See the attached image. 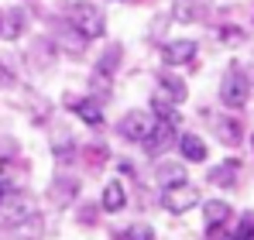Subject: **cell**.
I'll return each instance as SVG.
<instances>
[{
  "label": "cell",
  "mask_w": 254,
  "mask_h": 240,
  "mask_svg": "<svg viewBox=\"0 0 254 240\" xmlns=\"http://www.w3.org/2000/svg\"><path fill=\"white\" fill-rule=\"evenodd\" d=\"M114 240H155V230L148 223H130L127 230H121Z\"/></svg>",
  "instance_id": "cell-18"
},
{
  "label": "cell",
  "mask_w": 254,
  "mask_h": 240,
  "mask_svg": "<svg viewBox=\"0 0 254 240\" xmlns=\"http://www.w3.org/2000/svg\"><path fill=\"white\" fill-rule=\"evenodd\" d=\"M65 24H69L72 31H79L86 41L100 38V35L107 31V17H103V10H100L96 3H89V0L69 3V10H65Z\"/></svg>",
  "instance_id": "cell-1"
},
{
  "label": "cell",
  "mask_w": 254,
  "mask_h": 240,
  "mask_svg": "<svg viewBox=\"0 0 254 240\" xmlns=\"http://www.w3.org/2000/svg\"><path fill=\"white\" fill-rule=\"evenodd\" d=\"M248 96H251V82H248V76H244L237 65H230L227 76H223V82H220V100H223V107L241 110V107L248 103Z\"/></svg>",
  "instance_id": "cell-3"
},
{
  "label": "cell",
  "mask_w": 254,
  "mask_h": 240,
  "mask_svg": "<svg viewBox=\"0 0 254 240\" xmlns=\"http://www.w3.org/2000/svg\"><path fill=\"white\" fill-rule=\"evenodd\" d=\"M69 107L76 110V117L86 120L89 127H100L103 123V110H100V103L96 100H69Z\"/></svg>",
  "instance_id": "cell-11"
},
{
  "label": "cell",
  "mask_w": 254,
  "mask_h": 240,
  "mask_svg": "<svg viewBox=\"0 0 254 240\" xmlns=\"http://www.w3.org/2000/svg\"><path fill=\"white\" fill-rule=\"evenodd\" d=\"M196 41L192 38H179V41H169L165 48H162V59H165V65H189L192 59H196Z\"/></svg>",
  "instance_id": "cell-8"
},
{
  "label": "cell",
  "mask_w": 254,
  "mask_h": 240,
  "mask_svg": "<svg viewBox=\"0 0 254 240\" xmlns=\"http://www.w3.org/2000/svg\"><path fill=\"white\" fill-rule=\"evenodd\" d=\"M7 82H10V72H7V69H3V62H0V86H7Z\"/></svg>",
  "instance_id": "cell-23"
},
{
  "label": "cell",
  "mask_w": 254,
  "mask_h": 240,
  "mask_svg": "<svg viewBox=\"0 0 254 240\" xmlns=\"http://www.w3.org/2000/svg\"><path fill=\"white\" fill-rule=\"evenodd\" d=\"M155 123H158L155 114H148V110H130V114L121 120V134H124L127 141H134V144H144L148 134L155 130Z\"/></svg>",
  "instance_id": "cell-5"
},
{
  "label": "cell",
  "mask_w": 254,
  "mask_h": 240,
  "mask_svg": "<svg viewBox=\"0 0 254 240\" xmlns=\"http://www.w3.org/2000/svg\"><path fill=\"white\" fill-rule=\"evenodd\" d=\"M234 240H254V213H244V216H241Z\"/></svg>",
  "instance_id": "cell-20"
},
{
  "label": "cell",
  "mask_w": 254,
  "mask_h": 240,
  "mask_svg": "<svg viewBox=\"0 0 254 240\" xmlns=\"http://www.w3.org/2000/svg\"><path fill=\"white\" fill-rule=\"evenodd\" d=\"M35 216V202L28 192H17V189H7L3 199H0V227L3 230H17L24 223H31Z\"/></svg>",
  "instance_id": "cell-2"
},
{
  "label": "cell",
  "mask_w": 254,
  "mask_h": 240,
  "mask_svg": "<svg viewBox=\"0 0 254 240\" xmlns=\"http://www.w3.org/2000/svg\"><path fill=\"white\" fill-rule=\"evenodd\" d=\"M237 168H241L237 161H223V165H216V168L210 172V182H213V185H234V182H237Z\"/></svg>",
  "instance_id": "cell-15"
},
{
  "label": "cell",
  "mask_w": 254,
  "mask_h": 240,
  "mask_svg": "<svg viewBox=\"0 0 254 240\" xmlns=\"http://www.w3.org/2000/svg\"><path fill=\"white\" fill-rule=\"evenodd\" d=\"M203 216H206V227H210V230H220V227L230 220V206L223 199H210L203 206Z\"/></svg>",
  "instance_id": "cell-13"
},
{
  "label": "cell",
  "mask_w": 254,
  "mask_h": 240,
  "mask_svg": "<svg viewBox=\"0 0 254 240\" xmlns=\"http://www.w3.org/2000/svg\"><path fill=\"white\" fill-rule=\"evenodd\" d=\"M175 144H179V151H182V158H186V161H203V158H206V144H203L196 134H182Z\"/></svg>",
  "instance_id": "cell-14"
},
{
  "label": "cell",
  "mask_w": 254,
  "mask_h": 240,
  "mask_svg": "<svg viewBox=\"0 0 254 240\" xmlns=\"http://www.w3.org/2000/svg\"><path fill=\"white\" fill-rule=\"evenodd\" d=\"M24 31V10H3L0 14V38L14 41Z\"/></svg>",
  "instance_id": "cell-12"
},
{
  "label": "cell",
  "mask_w": 254,
  "mask_h": 240,
  "mask_svg": "<svg viewBox=\"0 0 254 240\" xmlns=\"http://www.w3.org/2000/svg\"><path fill=\"white\" fill-rule=\"evenodd\" d=\"M175 141H179L175 123H172V120H158V123H155V130H151V134H148V141H144V151H148V155H162V151H169Z\"/></svg>",
  "instance_id": "cell-7"
},
{
  "label": "cell",
  "mask_w": 254,
  "mask_h": 240,
  "mask_svg": "<svg viewBox=\"0 0 254 240\" xmlns=\"http://www.w3.org/2000/svg\"><path fill=\"white\" fill-rule=\"evenodd\" d=\"M117 65H121V45L107 48V52H103V59H100V62H96V69H93V86H96V96H107V86H110V79H114Z\"/></svg>",
  "instance_id": "cell-6"
},
{
  "label": "cell",
  "mask_w": 254,
  "mask_h": 240,
  "mask_svg": "<svg viewBox=\"0 0 254 240\" xmlns=\"http://www.w3.org/2000/svg\"><path fill=\"white\" fill-rule=\"evenodd\" d=\"M158 182H162V185H175V182H186V168H182V165H175V161H165V165L158 168Z\"/></svg>",
  "instance_id": "cell-16"
},
{
  "label": "cell",
  "mask_w": 254,
  "mask_h": 240,
  "mask_svg": "<svg viewBox=\"0 0 254 240\" xmlns=\"http://www.w3.org/2000/svg\"><path fill=\"white\" fill-rule=\"evenodd\" d=\"M10 189V182H7V175H0V199H3V192Z\"/></svg>",
  "instance_id": "cell-24"
},
{
  "label": "cell",
  "mask_w": 254,
  "mask_h": 240,
  "mask_svg": "<svg viewBox=\"0 0 254 240\" xmlns=\"http://www.w3.org/2000/svg\"><path fill=\"white\" fill-rule=\"evenodd\" d=\"M72 192H76V182H72V179H62V182L52 185V199H55V206H69V202H72Z\"/></svg>",
  "instance_id": "cell-17"
},
{
  "label": "cell",
  "mask_w": 254,
  "mask_h": 240,
  "mask_svg": "<svg viewBox=\"0 0 254 240\" xmlns=\"http://www.w3.org/2000/svg\"><path fill=\"white\" fill-rule=\"evenodd\" d=\"M196 202H199V189H196V185H189V182L165 185V192H162V206H165L169 213H189Z\"/></svg>",
  "instance_id": "cell-4"
},
{
  "label": "cell",
  "mask_w": 254,
  "mask_h": 240,
  "mask_svg": "<svg viewBox=\"0 0 254 240\" xmlns=\"http://www.w3.org/2000/svg\"><path fill=\"white\" fill-rule=\"evenodd\" d=\"M220 41H227V45H237V41H244V35H241L237 28H220Z\"/></svg>",
  "instance_id": "cell-21"
},
{
  "label": "cell",
  "mask_w": 254,
  "mask_h": 240,
  "mask_svg": "<svg viewBox=\"0 0 254 240\" xmlns=\"http://www.w3.org/2000/svg\"><path fill=\"white\" fill-rule=\"evenodd\" d=\"M155 96H158V100H165V103H172V107H179V103L186 100V82L175 79V76H162Z\"/></svg>",
  "instance_id": "cell-9"
},
{
  "label": "cell",
  "mask_w": 254,
  "mask_h": 240,
  "mask_svg": "<svg viewBox=\"0 0 254 240\" xmlns=\"http://www.w3.org/2000/svg\"><path fill=\"white\" fill-rule=\"evenodd\" d=\"M100 206L107 209V213H121L127 206V192H124V185L114 179V182H107V189H103V199H100Z\"/></svg>",
  "instance_id": "cell-10"
},
{
  "label": "cell",
  "mask_w": 254,
  "mask_h": 240,
  "mask_svg": "<svg viewBox=\"0 0 254 240\" xmlns=\"http://www.w3.org/2000/svg\"><path fill=\"white\" fill-rule=\"evenodd\" d=\"M216 130H220V137H223L227 144H237V141H241V127H237L234 120H220Z\"/></svg>",
  "instance_id": "cell-19"
},
{
  "label": "cell",
  "mask_w": 254,
  "mask_h": 240,
  "mask_svg": "<svg viewBox=\"0 0 254 240\" xmlns=\"http://www.w3.org/2000/svg\"><path fill=\"white\" fill-rule=\"evenodd\" d=\"M189 3H199V0H179V7H175L179 14H175V17H182V21H189V10H186Z\"/></svg>",
  "instance_id": "cell-22"
}]
</instances>
